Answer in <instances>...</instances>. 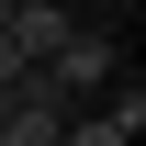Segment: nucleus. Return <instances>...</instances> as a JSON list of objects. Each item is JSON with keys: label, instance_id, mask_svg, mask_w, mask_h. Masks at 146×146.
Segmentation results:
<instances>
[{"label": "nucleus", "instance_id": "obj_3", "mask_svg": "<svg viewBox=\"0 0 146 146\" xmlns=\"http://www.w3.org/2000/svg\"><path fill=\"white\" fill-rule=\"evenodd\" d=\"M11 124H23V79H0V135H11Z\"/></svg>", "mask_w": 146, "mask_h": 146}, {"label": "nucleus", "instance_id": "obj_1", "mask_svg": "<svg viewBox=\"0 0 146 146\" xmlns=\"http://www.w3.org/2000/svg\"><path fill=\"white\" fill-rule=\"evenodd\" d=\"M34 79H45V90H56V101L79 112V90H101V79H112V45L90 34V23H68V45H56V56H45Z\"/></svg>", "mask_w": 146, "mask_h": 146}, {"label": "nucleus", "instance_id": "obj_2", "mask_svg": "<svg viewBox=\"0 0 146 146\" xmlns=\"http://www.w3.org/2000/svg\"><path fill=\"white\" fill-rule=\"evenodd\" d=\"M56 146H135V135L112 124V112H68V135H56Z\"/></svg>", "mask_w": 146, "mask_h": 146}]
</instances>
